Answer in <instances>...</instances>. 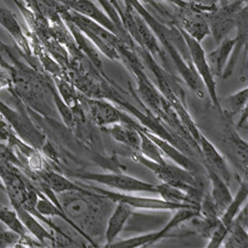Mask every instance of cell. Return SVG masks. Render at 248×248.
Wrapping results in <instances>:
<instances>
[{"label": "cell", "mask_w": 248, "mask_h": 248, "mask_svg": "<svg viewBox=\"0 0 248 248\" xmlns=\"http://www.w3.org/2000/svg\"><path fill=\"white\" fill-rule=\"evenodd\" d=\"M133 158L144 165L145 167L150 169L158 177V179L163 182L169 184L171 186L177 187L185 191L188 195L192 198H194L198 202H201L202 193L198 188V183L195 176L193 175L187 169H184L181 166H174L170 165L167 162L165 163H156L147 159L143 155L136 152L133 155Z\"/></svg>", "instance_id": "1"}, {"label": "cell", "mask_w": 248, "mask_h": 248, "mask_svg": "<svg viewBox=\"0 0 248 248\" xmlns=\"http://www.w3.org/2000/svg\"><path fill=\"white\" fill-rule=\"evenodd\" d=\"M15 98L16 108H10L7 104L0 100V115H1L15 130L17 136L25 143L30 144L37 150L46 143V136L41 133L30 117V113L24 108V104L15 93H11Z\"/></svg>", "instance_id": "2"}, {"label": "cell", "mask_w": 248, "mask_h": 248, "mask_svg": "<svg viewBox=\"0 0 248 248\" xmlns=\"http://www.w3.org/2000/svg\"><path fill=\"white\" fill-rule=\"evenodd\" d=\"M225 1L223 2V0H220L210 12L204 13L210 27V34L213 35L217 45L235 27L238 13L243 5H246L244 0H232V1L225 0Z\"/></svg>", "instance_id": "3"}, {"label": "cell", "mask_w": 248, "mask_h": 248, "mask_svg": "<svg viewBox=\"0 0 248 248\" xmlns=\"http://www.w3.org/2000/svg\"><path fill=\"white\" fill-rule=\"evenodd\" d=\"M66 175L76 179H80V180L104 184L109 188L121 191L156 193V185L124 174H96L86 171H68Z\"/></svg>", "instance_id": "4"}, {"label": "cell", "mask_w": 248, "mask_h": 248, "mask_svg": "<svg viewBox=\"0 0 248 248\" xmlns=\"http://www.w3.org/2000/svg\"><path fill=\"white\" fill-rule=\"evenodd\" d=\"M179 31H180L181 35L185 41V45L187 46L190 61H191V63L193 64V67H194L196 74L199 76V78L203 81L205 88L207 89L212 103L214 104V106H216L219 108V111L221 112V107H220L219 99L217 96L216 82L214 79V76L212 74L207 58H206V53L201 46V43H199V41H197L196 39L188 35L184 31L180 29H179Z\"/></svg>", "instance_id": "5"}, {"label": "cell", "mask_w": 248, "mask_h": 248, "mask_svg": "<svg viewBox=\"0 0 248 248\" xmlns=\"http://www.w3.org/2000/svg\"><path fill=\"white\" fill-rule=\"evenodd\" d=\"M92 192L96 193L104 198L113 201V202H123L126 203L132 208H140V209H150V210H170L175 211L179 208H184V207H196L199 208L198 206H193L188 204H179V203H173V202H167L163 199H154V198H144V197H137L132 196L128 194H123V193H117L113 191H108L100 187L95 186H87V185H81Z\"/></svg>", "instance_id": "6"}, {"label": "cell", "mask_w": 248, "mask_h": 248, "mask_svg": "<svg viewBox=\"0 0 248 248\" xmlns=\"http://www.w3.org/2000/svg\"><path fill=\"white\" fill-rule=\"evenodd\" d=\"M62 5L102 25L106 30L113 32L123 41H125L128 46H133L130 35L127 32L119 30L118 26L109 18L107 13L96 6L91 0H66Z\"/></svg>", "instance_id": "7"}, {"label": "cell", "mask_w": 248, "mask_h": 248, "mask_svg": "<svg viewBox=\"0 0 248 248\" xmlns=\"http://www.w3.org/2000/svg\"><path fill=\"white\" fill-rule=\"evenodd\" d=\"M248 195V188H247V182L246 180L242 181L239 189L236 193L235 197H234L231 201V203L227 206L225 211L222 213V215L219 217L218 224L211 234L210 241L208 243L209 248H216L220 245H222V242L226 236L228 230L230 229L234 218L236 217L237 213L241 209V206L246 201Z\"/></svg>", "instance_id": "8"}, {"label": "cell", "mask_w": 248, "mask_h": 248, "mask_svg": "<svg viewBox=\"0 0 248 248\" xmlns=\"http://www.w3.org/2000/svg\"><path fill=\"white\" fill-rule=\"evenodd\" d=\"M179 10L180 11L177 16V27L199 43L210 34V27L204 13L184 8H179Z\"/></svg>", "instance_id": "9"}, {"label": "cell", "mask_w": 248, "mask_h": 248, "mask_svg": "<svg viewBox=\"0 0 248 248\" xmlns=\"http://www.w3.org/2000/svg\"><path fill=\"white\" fill-rule=\"evenodd\" d=\"M88 106L93 120L99 126H111L118 123H127L138 127L130 118L106 101L89 100Z\"/></svg>", "instance_id": "10"}, {"label": "cell", "mask_w": 248, "mask_h": 248, "mask_svg": "<svg viewBox=\"0 0 248 248\" xmlns=\"http://www.w3.org/2000/svg\"><path fill=\"white\" fill-rule=\"evenodd\" d=\"M198 143L200 144L202 149V154L204 156V164L206 169H210L213 172H215L229 185L231 175L224 157L218 152V150L215 148V146L202 134L199 135Z\"/></svg>", "instance_id": "11"}, {"label": "cell", "mask_w": 248, "mask_h": 248, "mask_svg": "<svg viewBox=\"0 0 248 248\" xmlns=\"http://www.w3.org/2000/svg\"><path fill=\"white\" fill-rule=\"evenodd\" d=\"M222 147L227 156L236 165L241 175H247V143L243 141L236 132L229 131L222 141Z\"/></svg>", "instance_id": "12"}, {"label": "cell", "mask_w": 248, "mask_h": 248, "mask_svg": "<svg viewBox=\"0 0 248 248\" xmlns=\"http://www.w3.org/2000/svg\"><path fill=\"white\" fill-rule=\"evenodd\" d=\"M235 27L237 29V34L235 36V46H234L232 49L230 58L221 77L223 78H228L233 74L234 67H235L236 62L240 57L241 50L244 46H246L247 44V5H244L238 13Z\"/></svg>", "instance_id": "13"}, {"label": "cell", "mask_w": 248, "mask_h": 248, "mask_svg": "<svg viewBox=\"0 0 248 248\" xmlns=\"http://www.w3.org/2000/svg\"><path fill=\"white\" fill-rule=\"evenodd\" d=\"M235 37L230 38L226 36L220 41L218 46L213 51L206 56L213 76L222 77L232 49L235 46Z\"/></svg>", "instance_id": "14"}, {"label": "cell", "mask_w": 248, "mask_h": 248, "mask_svg": "<svg viewBox=\"0 0 248 248\" xmlns=\"http://www.w3.org/2000/svg\"><path fill=\"white\" fill-rule=\"evenodd\" d=\"M139 127H136L127 123H118L111 125L107 131L109 133L114 140L122 145H125L132 149L135 152H140L141 137L139 134Z\"/></svg>", "instance_id": "15"}, {"label": "cell", "mask_w": 248, "mask_h": 248, "mask_svg": "<svg viewBox=\"0 0 248 248\" xmlns=\"http://www.w3.org/2000/svg\"><path fill=\"white\" fill-rule=\"evenodd\" d=\"M207 172H208L211 185H212L210 198L220 217L227 208V206L231 203L233 196L228 188V184L223 180L222 178H220L215 172H213L210 169H207Z\"/></svg>", "instance_id": "16"}, {"label": "cell", "mask_w": 248, "mask_h": 248, "mask_svg": "<svg viewBox=\"0 0 248 248\" xmlns=\"http://www.w3.org/2000/svg\"><path fill=\"white\" fill-rule=\"evenodd\" d=\"M132 215V207L126 203L118 202L113 214L109 217L107 229H106V240L108 245L114 242L116 237L119 235L120 232L123 230L124 226L127 223L128 219Z\"/></svg>", "instance_id": "17"}, {"label": "cell", "mask_w": 248, "mask_h": 248, "mask_svg": "<svg viewBox=\"0 0 248 248\" xmlns=\"http://www.w3.org/2000/svg\"><path fill=\"white\" fill-rule=\"evenodd\" d=\"M13 209L16 211L20 221L22 222L26 230L31 232L41 244L43 245L46 244V241L51 242L53 245L56 244V239H54V237L52 236V234L49 233L43 225L39 223V221L36 219L35 216H33L31 212L21 207L13 208Z\"/></svg>", "instance_id": "18"}, {"label": "cell", "mask_w": 248, "mask_h": 248, "mask_svg": "<svg viewBox=\"0 0 248 248\" xmlns=\"http://www.w3.org/2000/svg\"><path fill=\"white\" fill-rule=\"evenodd\" d=\"M142 131L157 145V147L160 149L162 153H164L167 157L171 158L174 162H176L179 165V166H181L184 169H187L189 171L193 169V164L189 160V158H187L183 153L180 152V151L177 150L173 145L169 144L166 140L162 139V138L154 135L153 133L148 132L147 130L142 129Z\"/></svg>", "instance_id": "19"}, {"label": "cell", "mask_w": 248, "mask_h": 248, "mask_svg": "<svg viewBox=\"0 0 248 248\" xmlns=\"http://www.w3.org/2000/svg\"><path fill=\"white\" fill-rule=\"evenodd\" d=\"M156 193H158L163 200L167 202L188 204L200 207V202H198L194 198H192L185 191L166 183L156 185Z\"/></svg>", "instance_id": "20"}, {"label": "cell", "mask_w": 248, "mask_h": 248, "mask_svg": "<svg viewBox=\"0 0 248 248\" xmlns=\"http://www.w3.org/2000/svg\"><path fill=\"white\" fill-rule=\"evenodd\" d=\"M0 222L3 223L10 231L16 233L20 238L27 237V230L15 209L11 210L0 204Z\"/></svg>", "instance_id": "21"}, {"label": "cell", "mask_w": 248, "mask_h": 248, "mask_svg": "<svg viewBox=\"0 0 248 248\" xmlns=\"http://www.w3.org/2000/svg\"><path fill=\"white\" fill-rule=\"evenodd\" d=\"M222 244L224 247H247L248 234L246 229L233 220V223L228 230Z\"/></svg>", "instance_id": "22"}, {"label": "cell", "mask_w": 248, "mask_h": 248, "mask_svg": "<svg viewBox=\"0 0 248 248\" xmlns=\"http://www.w3.org/2000/svg\"><path fill=\"white\" fill-rule=\"evenodd\" d=\"M248 91L247 88L240 90L239 92L233 93L224 99L225 113L228 117H233L240 113L247 106Z\"/></svg>", "instance_id": "23"}, {"label": "cell", "mask_w": 248, "mask_h": 248, "mask_svg": "<svg viewBox=\"0 0 248 248\" xmlns=\"http://www.w3.org/2000/svg\"><path fill=\"white\" fill-rule=\"evenodd\" d=\"M139 134L141 137V144H140V152L141 155L146 157L147 159L156 162V163H165L162 152L157 145L150 139V138L142 131V128H138Z\"/></svg>", "instance_id": "24"}, {"label": "cell", "mask_w": 248, "mask_h": 248, "mask_svg": "<svg viewBox=\"0 0 248 248\" xmlns=\"http://www.w3.org/2000/svg\"><path fill=\"white\" fill-rule=\"evenodd\" d=\"M0 161L15 165L16 167H17L21 171L26 169V166L20 160L18 155H16V151L13 150L11 146L3 141H0Z\"/></svg>", "instance_id": "25"}, {"label": "cell", "mask_w": 248, "mask_h": 248, "mask_svg": "<svg viewBox=\"0 0 248 248\" xmlns=\"http://www.w3.org/2000/svg\"><path fill=\"white\" fill-rule=\"evenodd\" d=\"M98 1H99V3L101 4V6H102V8L104 9V11L109 16V18H111V19L114 21V23L118 26V29L121 30V31H124V32H127L126 30H125V27H124V25H123V23H122L121 17H120V16L118 15V12L116 11V9L114 8V6L108 2V0H98ZM127 33H128V32H127ZM128 34H129V33H128Z\"/></svg>", "instance_id": "26"}, {"label": "cell", "mask_w": 248, "mask_h": 248, "mask_svg": "<svg viewBox=\"0 0 248 248\" xmlns=\"http://www.w3.org/2000/svg\"><path fill=\"white\" fill-rule=\"evenodd\" d=\"M13 52L9 47H7L5 45H3L0 41V66L7 72L12 62Z\"/></svg>", "instance_id": "27"}, {"label": "cell", "mask_w": 248, "mask_h": 248, "mask_svg": "<svg viewBox=\"0 0 248 248\" xmlns=\"http://www.w3.org/2000/svg\"><path fill=\"white\" fill-rule=\"evenodd\" d=\"M108 1L114 6V8L118 12V15L120 16L121 20H122L124 17V13H125V10H126V6H125V2H124V0H108Z\"/></svg>", "instance_id": "28"}, {"label": "cell", "mask_w": 248, "mask_h": 248, "mask_svg": "<svg viewBox=\"0 0 248 248\" xmlns=\"http://www.w3.org/2000/svg\"><path fill=\"white\" fill-rule=\"evenodd\" d=\"M240 113H241V116L239 118L237 126L240 129H245L246 130L247 129V106L242 109Z\"/></svg>", "instance_id": "29"}, {"label": "cell", "mask_w": 248, "mask_h": 248, "mask_svg": "<svg viewBox=\"0 0 248 248\" xmlns=\"http://www.w3.org/2000/svg\"><path fill=\"white\" fill-rule=\"evenodd\" d=\"M187 1L200 3V4H205V5H214V4H216L218 2V0H187Z\"/></svg>", "instance_id": "30"}, {"label": "cell", "mask_w": 248, "mask_h": 248, "mask_svg": "<svg viewBox=\"0 0 248 248\" xmlns=\"http://www.w3.org/2000/svg\"><path fill=\"white\" fill-rule=\"evenodd\" d=\"M3 163H4V162H1V161H0V172H1V169H2V166H3ZM0 189H1V190H3V191H4L3 185H2L1 183H0Z\"/></svg>", "instance_id": "31"}, {"label": "cell", "mask_w": 248, "mask_h": 248, "mask_svg": "<svg viewBox=\"0 0 248 248\" xmlns=\"http://www.w3.org/2000/svg\"><path fill=\"white\" fill-rule=\"evenodd\" d=\"M2 231H4V228L1 226V224H0V232H2Z\"/></svg>", "instance_id": "32"}, {"label": "cell", "mask_w": 248, "mask_h": 248, "mask_svg": "<svg viewBox=\"0 0 248 248\" xmlns=\"http://www.w3.org/2000/svg\"><path fill=\"white\" fill-rule=\"evenodd\" d=\"M65 1H66V0H62V2H61V4H63V3L65 2Z\"/></svg>", "instance_id": "33"}, {"label": "cell", "mask_w": 248, "mask_h": 248, "mask_svg": "<svg viewBox=\"0 0 248 248\" xmlns=\"http://www.w3.org/2000/svg\"><path fill=\"white\" fill-rule=\"evenodd\" d=\"M0 116H1V115H0Z\"/></svg>", "instance_id": "34"}]
</instances>
